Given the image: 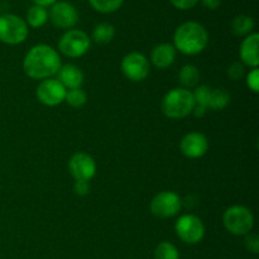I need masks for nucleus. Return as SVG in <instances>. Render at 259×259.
<instances>
[{"label": "nucleus", "mask_w": 259, "mask_h": 259, "mask_svg": "<svg viewBox=\"0 0 259 259\" xmlns=\"http://www.w3.org/2000/svg\"><path fill=\"white\" fill-rule=\"evenodd\" d=\"M61 57L57 51L47 45H37L30 48L23 61V70L33 80L52 78L60 71Z\"/></svg>", "instance_id": "1"}, {"label": "nucleus", "mask_w": 259, "mask_h": 259, "mask_svg": "<svg viewBox=\"0 0 259 259\" xmlns=\"http://www.w3.org/2000/svg\"><path fill=\"white\" fill-rule=\"evenodd\" d=\"M174 47L187 56L199 55L209 43V34L202 24L197 22H185L174 34Z\"/></svg>", "instance_id": "2"}, {"label": "nucleus", "mask_w": 259, "mask_h": 259, "mask_svg": "<svg viewBox=\"0 0 259 259\" xmlns=\"http://www.w3.org/2000/svg\"><path fill=\"white\" fill-rule=\"evenodd\" d=\"M194 108V95L189 89H172L162 100V111L167 118L171 119L186 118L192 113Z\"/></svg>", "instance_id": "3"}, {"label": "nucleus", "mask_w": 259, "mask_h": 259, "mask_svg": "<svg viewBox=\"0 0 259 259\" xmlns=\"http://www.w3.org/2000/svg\"><path fill=\"white\" fill-rule=\"evenodd\" d=\"M224 227L233 235H247L254 225V217L248 207L234 205L227 209L223 217Z\"/></svg>", "instance_id": "4"}, {"label": "nucleus", "mask_w": 259, "mask_h": 259, "mask_svg": "<svg viewBox=\"0 0 259 259\" xmlns=\"http://www.w3.org/2000/svg\"><path fill=\"white\" fill-rule=\"evenodd\" d=\"M28 37L25 20L13 14L0 15V42L9 46L20 45Z\"/></svg>", "instance_id": "5"}, {"label": "nucleus", "mask_w": 259, "mask_h": 259, "mask_svg": "<svg viewBox=\"0 0 259 259\" xmlns=\"http://www.w3.org/2000/svg\"><path fill=\"white\" fill-rule=\"evenodd\" d=\"M91 47V39L80 29H70L60 38L58 50L70 58H77L85 55Z\"/></svg>", "instance_id": "6"}, {"label": "nucleus", "mask_w": 259, "mask_h": 259, "mask_svg": "<svg viewBox=\"0 0 259 259\" xmlns=\"http://www.w3.org/2000/svg\"><path fill=\"white\" fill-rule=\"evenodd\" d=\"M175 230L180 239L190 245L197 244L205 237V227L196 215L186 214L179 218L175 224Z\"/></svg>", "instance_id": "7"}, {"label": "nucleus", "mask_w": 259, "mask_h": 259, "mask_svg": "<svg viewBox=\"0 0 259 259\" xmlns=\"http://www.w3.org/2000/svg\"><path fill=\"white\" fill-rule=\"evenodd\" d=\"M182 207L181 197L174 191H162L151 201V212L157 218L167 219L179 214Z\"/></svg>", "instance_id": "8"}, {"label": "nucleus", "mask_w": 259, "mask_h": 259, "mask_svg": "<svg viewBox=\"0 0 259 259\" xmlns=\"http://www.w3.org/2000/svg\"><path fill=\"white\" fill-rule=\"evenodd\" d=\"M121 71L128 80L133 82H141L149 75V62L146 56L142 53H128L121 61Z\"/></svg>", "instance_id": "9"}, {"label": "nucleus", "mask_w": 259, "mask_h": 259, "mask_svg": "<svg viewBox=\"0 0 259 259\" xmlns=\"http://www.w3.org/2000/svg\"><path fill=\"white\" fill-rule=\"evenodd\" d=\"M66 90L57 78H46L38 85L35 95L39 103L46 106H57L65 101Z\"/></svg>", "instance_id": "10"}, {"label": "nucleus", "mask_w": 259, "mask_h": 259, "mask_svg": "<svg viewBox=\"0 0 259 259\" xmlns=\"http://www.w3.org/2000/svg\"><path fill=\"white\" fill-rule=\"evenodd\" d=\"M68 169L75 181L89 182L95 177L96 163L91 156L83 152L72 154L68 161Z\"/></svg>", "instance_id": "11"}, {"label": "nucleus", "mask_w": 259, "mask_h": 259, "mask_svg": "<svg viewBox=\"0 0 259 259\" xmlns=\"http://www.w3.org/2000/svg\"><path fill=\"white\" fill-rule=\"evenodd\" d=\"M48 17L55 27L61 29H71L77 23L78 13L71 3L56 2L51 7Z\"/></svg>", "instance_id": "12"}, {"label": "nucleus", "mask_w": 259, "mask_h": 259, "mask_svg": "<svg viewBox=\"0 0 259 259\" xmlns=\"http://www.w3.org/2000/svg\"><path fill=\"white\" fill-rule=\"evenodd\" d=\"M180 149L187 158H200L206 154L207 149H209V141L202 133L191 132L181 139Z\"/></svg>", "instance_id": "13"}, {"label": "nucleus", "mask_w": 259, "mask_h": 259, "mask_svg": "<svg viewBox=\"0 0 259 259\" xmlns=\"http://www.w3.org/2000/svg\"><path fill=\"white\" fill-rule=\"evenodd\" d=\"M259 34L258 33H250L245 37L240 45V60L243 65H247L252 68H257L259 65Z\"/></svg>", "instance_id": "14"}, {"label": "nucleus", "mask_w": 259, "mask_h": 259, "mask_svg": "<svg viewBox=\"0 0 259 259\" xmlns=\"http://www.w3.org/2000/svg\"><path fill=\"white\" fill-rule=\"evenodd\" d=\"M57 80L62 83L66 90L81 89L83 82V73L77 66L67 63V65L61 66L60 71L57 72Z\"/></svg>", "instance_id": "15"}, {"label": "nucleus", "mask_w": 259, "mask_h": 259, "mask_svg": "<svg viewBox=\"0 0 259 259\" xmlns=\"http://www.w3.org/2000/svg\"><path fill=\"white\" fill-rule=\"evenodd\" d=\"M175 58H176V48L169 43L156 46L151 53L152 63L161 70L169 67L175 62Z\"/></svg>", "instance_id": "16"}, {"label": "nucleus", "mask_w": 259, "mask_h": 259, "mask_svg": "<svg viewBox=\"0 0 259 259\" xmlns=\"http://www.w3.org/2000/svg\"><path fill=\"white\" fill-rule=\"evenodd\" d=\"M254 19L249 15H238L233 19L230 28H232V32L234 33L238 37H243V35H248L252 33V30L254 29Z\"/></svg>", "instance_id": "17"}, {"label": "nucleus", "mask_w": 259, "mask_h": 259, "mask_svg": "<svg viewBox=\"0 0 259 259\" xmlns=\"http://www.w3.org/2000/svg\"><path fill=\"white\" fill-rule=\"evenodd\" d=\"M230 94L224 89H214L210 91L207 109L211 110H223L230 104Z\"/></svg>", "instance_id": "18"}, {"label": "nucleus", "mask_w": 259, "mask_h": 259, "mask_svg": "<svg viewBox=\"0 0 259 259\" xmlns=\"http://www.w3.org/2000/svg\"><path fill=\"white\" fill-rule=\"evenodd\" d=\"M48 19V13L46 8L39 5H33L27 12V22L28 25L32 28H40L46 24Z\"/></svg>", "instance_id": "19"}, {"label": "nucleus", "mask_w": 259, "mask_h": 259, "mask_svg": "<svg viewBox=\"0 0 259 259\" xmlns=\"http://www.w3.org/2000/svg\"><path fill=\"white\" fill-rule=\"evenodd\" d=\"M114 35H115V28H114L113 24L106 22L98 24L93 30V39L96 43H100V45L111 42Z\"/></svg>", "instance_id": "20"}, {"label": "nucleus", "mask_w": 259, "mask_h": 259, "mask_svg": "<svg viewBox=\"0 0 259 259\" xmlns=\"http://www.w3.org/2000/svg\"><path fill=\"white\" fill-rule=\"evenodd\" d=\"M199 68L194 65H186L181 68L179 73L180 82L185 86L184 89H190L199 82Z\"/></svg>", "instance_id": "21"}, {"label": "nucleus", "mask_w": 259, "mask_h": 259, "mask_svg": "<svg viewBox=\"0 0 259 259\" xmlns=\"http://www.w3.org/2000/svg\"><path fill=\"white\" fill-rule=\"evenodd\" d=\"M154 259H180V252L172 243L161 242L154 249Z\"/></svg>", "instance_id": "22"}, {"label": "nucleus", "mask_w": 259, "mask_h": 259, "mask_svg": "<svg viewBox=\"0 0 259 259\" xmlns=\"http://www.w3.org/2000/svg\"><path fill=\"white\" fill-rule=\"evenodd\" d=\"M89 3L96 12L109 14L116 12L123 5L124 0H89Z\"/></svg>", "instance_id": "23"}, {"label": "nucleus", "mask_w": 259, "mask_h": 259, "mask_svg": "<svg viewBox=\"0 0 259 259\" xmlns=\"http://www.w3.org/2000/svg\"><path fill=\"white\" fill-rule=\"evenodd\" d=\"M65 101H67L68 105L72 108H81L88 101V96H86L85 91L81 89H73V90H67Z\"/></svg>", "instance_id": "24"}, {"label": "nucleus", "mask_w": 259, "mask_h": 259, "mask_svg": "<svg viewBox=\"0 0 259 259\" xmlns=\"http://www.w3.org/2000/svg\"><path fill=\"white\" fill-rule=\"evenodd\" d=\"M211 89L206 85H201L199 88L195 89V91L192 93L195 100V105L204 106L207 109V101H209V95Z\"/></svg>", "instance_id": "25"}, {"label": "nucleus", "mask_w": 259, "mask_h": 259, "mask_svg": "<svg viewBox=\"0 0 259 259\" xmlns=\"http://www.w3.org/2000/svg\"><path fill=\"white\" fill-rule=\"evenodd\" d=\"M244 65L242 62H234L230 65V67L228 68V76L232 78L233 81H238L239 78H242V76L244 75Z\"/></svg>", "instance_id": "26"}, {"label": "nucleus", "mask_w": 259, "mask_h": 259, "mask_svg": "<svg viewBox=\"0 0 259 259\" xmlns=\"http://www.w3.org/2000/svg\"><path fill=\"white\" fill-rule=\"evenodd\" d=\"M247 85L253 93L257 94L258 93V89H259V70L257 68H253L247 76Z\"/></svg>", "instance_id": "27"}, {"label": "nucleus", "mask_w": 259, "mask_h": 259, "mask_svg": "<svg viewBox=\"0 0 259 259\" xmlns=\"http://www.w3.org/2000/svg\"><path fill=\"white\" fill-rule=\"evenodd\" d=\"M244 243L249 252L254 253V254H257L259 252V238L257 234H247Z\"/></svg>", "instance_id": "28"}, {"label": "nucleus", "mask_w": 259, "mask_h": 259, "mask_svg": "<svg viewBox=\"0 0 259 259\" xmlns=\"http://www.w3.org/2000/svg\"><path fill=\"white\" fill-rule=\"evenodd\" d=\"M171 4L174 5L176 9L180 10H189L194 8L195 5L199 3V0H169Z\"/></svg>", "instance_id": "29"}, {"label": "nucleus", "mask_w": 259, "mask_h": 259, "mask_svg": "<svg viewBox=\"0 0 259 259\" xmlns=\"http://www.w3.org/2000/svg\"><path fill=\"white\" fill-rule=\"evenodd\" d=\"M73 191L78 196H85V195H88L90 192V184L83 181H75V184H73Z\"/></svg>", "instance_id": "30"}, {"label": "nucleus", "mask_w": 259, "mask_h": 259, "mask_svg": "<svg viewBox=\"0 0 259 259\" xmlns=\"http://www.w3.org/2000/svg\"><path fill=\"white\" fill-rule=\"evenodd\" d=\"M201 2L205 8L211 10L218 9V8L220 7V4H222V0H201Z\"/></svg>", "instance_id": "31"}, {"label": "nucleus", "mask_w": 259, "mask_h": 259, "mask_svg": "<svg viewBox=\"0 0 259 259\" xmlns=\"http://www.w3.org/2000/svg\"><path fill=\"white\" fill-rule=\"evenodd\" d=\"M57 0H33L34 5H39V7H52Z\"/></svg>", "instance_id": "32"}, {"label": "nucleus", "mask_w": 259, "mask_h": 259, "mask_svg": "<svg viewBox=\"0 0 259 259\" xmlns=\"http://www.w3.org/2000/svg\"><path fill=\"white\" fill-rule=\"evenodd\" d=\"M192 113L195 114V116H199V118H201V116H204L205 113H206V108H204V106H200V105H195Z\"/></svg>", "instance_id": "33"}]
</instances>
